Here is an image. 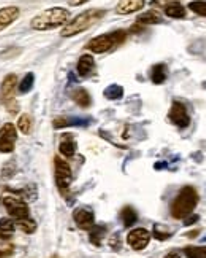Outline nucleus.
<instances>
[{"label":"nucleus","mask_w":206,"mask_h":258,"mask_svg":"<svg viewBox=\"0 0 206 258\" xmlns=\"http://www.w3.org/2000/svg\"><path fill=\"white\" fill-rule=\"evenodd\" d=\"M16 137L18 129L12 123H6L0 127V152L12 153L16 147Z\"/></svg>","instance_id":"obj_7"},{"label":"nucleus","mask_w":206,"mask_h":258,"mask_svg":"<svg viewBox=\"0 0 206 258\" xmlns=\"http://www.w3.org/2000/svg\"><path fill=\"white\" fill-rule=\"evenodd\" d=\"M165 13L170 18H176V20H181V18H186V8L181 4H170L165 7Z\"/></svg>","instance_id":"obj_19"},{"label":"nucleus","mask_w":206,"mask_h":258,"mask_svg":"<svg viewBox=\"0 0 206 258\" xmlns=\"http://www.w3.org/2000/svg\"><path fill=\"white\" fill-rule=\"evenodd\" d=\"M70 20V12L67 8H50L40 15H36L32 20V27L36 31H50L56 29V27H60L64 24H67Z\"/></svg>","instance_id":"obj_1"},{"label":"nucleus","mask_w":206,"mask_h":258,"mask_svg":"<svg viewBox=\"0 0 206 258\" xmlns=\"http://www.w3.org/2000/svg\"><path fill=\"white\" fill-rule=\"evenodd\" d=\"M189 8L196 15L206 16V2H203V0H194L189 4Z\"/></svg>","instance_id":"obj_30"},{"label":"nucleus","mask_w":206,"mask_h":258,"mask_svg":"<svg viewBox=\"0 0 206 258\" xmlns=\"http://www.w3.org/2000/svg\"><path fill=\"white\" fill-rule=\"evenodd\" d=\"M5 253H6V252H2V250H0V256H5Z\"/></svg>","instance_id":"obj_37"},{"label":"nucleus","mask_w":206,"mask_h":258,"mask_svg":"<svg viewBox=\"0 0 206 258\" xmlns=\"http://www.w3.org/2000/svg\"><path fill=\"white\" fill-rule=\"evenodd\" d=\"M4 204H5V207L8 210V214H10L13 218H16V222H18V220L27 218L30 215L29 206H27L24 201H21L20 198H16V196L5 195L4 196Z\"/></svg>","instance_id":"obj_5"},{"label":"nucleus","mask_w":206,"mask_h":258,"mask_svg":"<svg viewBox=\"0 0 206 258\" xmlns=\"http://www.w3.org/2000/svg\"><path fill=\"white\" fill-rule=\"evenodd\" d=\"M54 127L56 129H62V127H68V126H88L89 121L88 119H81V118H67V116H59L54 119Z\"/></svg>","instance_id":"obj_15"},{"label":"nucleus","mask_w":206,"mask_h":258,"mask_svg":"<svg viewBox=\"0 0 206 258\" xmlns=\"http://www.w3.org/2000/svg\"><path fill=\"white\" fill-rule=\"evenodd\" d=\"M73 218H74V222H76V225L82 229H90L94 226V223H96L94 214L88 209H78L76 212H74Z\"/></svg>","instance_id":"obj_12"},{"label":"nucleus","mask_w":206,"mask_h":258,"mask_svg":"<svg viewBox=\"0 0 206 258\" xmlns=\"http://www.w3.org/2000/svg\"><path fill=\"white\" fill-rule=\"evenodd\" d=\"M196 202H198V193L194 187H184L178 198L173 201L172 204V215L174 218H186L187 215H190Z\"/></svg>","instance_id":"obj_3"},{"label":"nucleus","mask_w":206,"mask_h":258,"mask_svg":"<svg viewBox=\"0 0 206 258\" xmlns=\"http://www.w3.org/2000/svg\"><path fill=\"white\" fill-rule=\"evenodd\" d=\"M18 226H20L26 234H32L35 229H36V223L30 217L22 218V220H18Z\"/></svg>","instance_id":"obj_25"},{"label":"nucleus","mask_w":206,"mask_h":258,"mask_svg":"<svg viewBox=\"0 0 206 258\" xmlns=\"http://www.w3.org/2000/svg\"><path fill=\"white\" fill-rule=\"evenodd\" d=\"M172 236V231L165 226H160V225H156L154 226V237L158 239V241H165Z\"/></svg>","instance_id":"obj_29"},{"label":"nucleus","mask_w":206,"mask_h":258,"mask_svg":"<svg viewBox=\"0 0 206 258\" xmlns=\"http://www.w3.org/2000/svg\"><path fill=\"white\" fill-rule=\"evenodd\" d=\"M89 2V0H68V4L73 5V7H78V5H82V4H86Z\"/></svg>","instance_id":"obj_33"},{"label":"nucleus","mask_w":206,"mask_h":258,"mask_svg":"<svg viewBox=\"0 0 206 258\" xmlns=\"http://www.w3.org/2000/svg\"><path fill=\"white\" fill-rule=\"evenodd\" d=\"M170 2L172 4H174V2H178V0H152V5H170Z\"/></svg>","instance_id":"obj_31"},{"label":"nucleus","mask_w":206,"mask_h":258,"mask_svg":"<svg viewBox=\"0 0 206 258\" xmlns=\"http://www.w3.org/2000/svg\"><path fill=\"white\" fill-rule=\"evenodd\" d=\"M168 116H170V121L178 127H187L190 124V116L187 113V108L184 107V104L181 102H173Z\"/></svg>","instance_id":"obj_8"},{"label":"nucleus","mask_w":206,"mask_h":258,"mask_svg":"<svg viewBox=\"0 0 206 258\" xmlns=\"http://www.w3.org/2000/svg\"><path fill=\"white\" fill-rule=\"evenodd\" d=\"M54 163H56V182H58V187L60 188V191L65 193L72 183V168L60 156H56Z\"/></svg>","instance_id":"obj_6"},{"label":"nucleus","mask_w":206,"mask_h":258,"mask_svg":"<svg viewBox=\"0 0 206 258\" xmlns=\"http://www.w3.org/2000/svg\"><path fill=\"white\" fill-rule=\"evenodd\" d=\"M144 5H146V0H120L116 7V12L119 15H130V13L140 12L142 8H144Z\"/></svg>","instance_id":"obj_10"},{"label":"nucleus","mask_w":206,"mask_h":258,"mask_svg":"<svg viewBox=\"0 0 206 258\" xmlns=\"http://www.w3.org/2000/svg\"><path fill=\"white\" fill-rule=\"evenodd\" d=\"M20 8L18 7H5L0 10V31H4L12 23H14L20 18Z\"/></svg>","instance_id":"obj_11"},{"label":"nucleus","mask_w":206,"mask_h":258,"mask_svg":"<svg viewBox=\"0 0 206 258\" xmlns=\"http://www.w3.org/2000/svg\"><path fill=\"white\" fill-rule=\"evenodd\" d=\"M14 231H16V226H14V222L12 218H2V220H0V239L8 241V239L13 237Z\"/></svg>","instance_id":"obj_16"},{"label":"nucleus","mask_w":206,"mask_h":258,"mask_svg":"<svg viewBox=\"0 0 206 258\" xmlns=\"http://www.w3.org/2000/svg\"><path fill=\"white\" fill-rule=\"evenodd\" d=\"M136 21L140 24H158V23H162V16L157 12H146L143 15H140Z\"/></svg>","instance_id":"obj_21"},{"label":"nucleus","mask_w":206,"mask_h":258,"mask_svg":"<svg viewBox=\"0 0 206 258\" xmlns=\"http://www.w3.org/2000/svg\"><path fill=\"white\" fill-rule=\"evenodd\" d=\"M96 69V61L90 54H82L78 61V73L81 77H89Z\"/></svg>","instance_id":"obj_14"},{"label":"nucleus","mask_w":206,"mask_h":258,"mask_svg":"<svg viewBox=\"0 0 206 258\" xmlns=\"http://www.w3.org/2000/svg\"><path fill=\"white\" fill-rule=\"evenodd\" d=\"M34 81H35V77L34 73H27V75L21 80V83L18 85V89H20L21 94H27L29 91L34 88Z\"/></svg>","instance_id":"obj_24"},{"label":"nucleus","mask_w":206,"mask_h":258,"mask_svg":"<svg viewBox=\"0 0 206 258\" xmlns=\"http://www.w3.org/2000/svg\"><path fill=\"white\" fill-rule=\"evenodd\" d=\"M52 258H59V256H52Z\"/></svg>","instance_id":"obj_38"},{"label":"nucleus","mask_w":206,"mask_h":258,"mask_svg":"<svg viewBox=\"0 0 206 258\" xmlns=\"http://www.w3.org/2000/svg\"><path fill=\"white\" fill-rule=\"evenodd\" d=\"M198 218H200L198 215H192V217H189V218H187L184 223H186V225H194V223H196V222H198Z\"/></svg>","instance_id":"obj_32"},{"label":"nucleus","mask_w":206,"mask_h":258,"mask_svg":"<svg viewBox=\"0 0 206 258\" xmlns=\"http://www.w3.org/2000/svg\"><path fill=\"white\" fill-rule=\"evenodd\" d=\"M72 99L74 100V102H76L80 107H89L90 105V96H89V93L86 89H82V88H78V89H74L73 93H72Z\"/></svg>","instance_id":"obj_18"},{"label":"nucleus","mask_w":206,"mask_h":258,"mask_svg":"<svg viewBox=\"0 0 206 258\" xmlns=\"http://www.w3.org/2000/svg\"><path fill=\"white\" fill-rule=\"evenodd\" d=\"M149 239H151V233H149L148 229L136 228V229H134V231L128 233L127 242L130 244V247H132L134 250H143V248L148 247Z\"/></svg>","instance_id":"obj_9"},{"label":"nucleus","mask_w":206,"mask_h":258,"mask_svg":"<svg viewBox=\"0 0 206 258\" xmlns=\"http://www.w3.org/2000/svg\"><path fill=\"white\" fill-rule=\"evenodd\" d=\"M16 91H18V77L14 75V73H12V75L5 77V80L2 83V97L6 100L13 99Z\"/></svg>","instance_id":"obj_13"},{"label":"nucleus","mask_w":206,"mask_h":258,"mask_svg":"<svg viewBox=\"0 0 206 258\" xmlns=\"http://www.w3.org/2000/svg\"><path fill=\"white\" fill-rule=\"evenodd\" d=\"M59 150H60V153L65 155V156H73L74 153H76V142H74L73 139H70V137L67 136V137H65V139L60 142Z\"/></svg>","instance_id":"obj_20"},{"label":"nucleus","mask_w":206,"mask_h":258,"mask_svg":"<svg viewBox=\"0 0 206 258\" xmlns=\"http://www.w3.org/2000/svg\"><path fill=\"white\" fill-rule=\"evenodd\" d=\"M166 77H168V70H166L165 64H157V66L152 67V70H151V80L156 83V85H162V83H165Z\"/></svg>","instance_id":"obj_17"},{"label":"nucleus","mask_w":206,"mask_h":258,"mask_svg":"<svg viewBox=\"0 0 206 258\" xmlns=\"http://www.w3.org/2000/svg\"><path fill=\"white\" fill-rule=\"evenodd\" d=\"M126 40V32L124 31H116L113 34H103L98 35L96 39H92L88 43V48L92 53H106L108 50H111L116 43H120Z\"/></svg>","instance_id":"obj_4"},{"label":"nucleus","mask_w":206,"mask_h":258,"mask_svg":"<svg viewBox=\"0 0 206 258\" xmlns=\"http://www.w3.org/2000/svg\"><path fill=\"white\" fill-rule=\"evenodd\" d=\"M124 96V88L119 85H111L105 89V97L110 100H118Z\"/></svg>","instance_id":"obj_23"},{"label":"nucleus","mask_w":206,"mask_h":258,"mask_svg":"<svg viewBox=\"0 0 206 258\" xmlns=\"http://www.w3.org/2000/svg\"><path fill=\"white\" fill-rule=\"evenodd\" d=\"M18 129L22 134H29L32 131V118L29 115H21L20 121H18Z\"/></svg>","instance_id":"obj_26"},{"label":"nucleus","mask_w":206,"mask_h":258,"mask_svg":"<svg viewBox=\"0 0 206 258\" xmlns=\"http://www.w3.org/2000/svg\"><path fill=\"white\" fill-rule=\"evenodd\" d=\"M103 15H105V10H100V8H92V10L78 15L72 23H68L62 29V37H73L80 32L88 31L92 24H96L98 20H102Z\"/></svg>","instance_id":"obj_2"},{"label":"nucleus","mask_w":206,"mask_h":258,"mask_svg":"<svg viewBox=\"0 0 206 258\" xmlns=\"http://www.w3.org/2000/svg\"><path fill=\"white\" fill-rule=\"evenodd\" d=\"M196 234H198V231H194V233H190V234H187V236H190V237H195Z\"/></svg>","instance_id":"obj_36"},{"label":"nucleus","mask_w":206,"mask_h":258,"mask_svg":"<svg viewBox=\"0 0 206 258\" xmlns=\"http://www.w3.org/2000/svg\"><path fill=\"white\" fill-rule=\"evenodd\" d=\"M105 236V228L103 226H96V228H90V242L94 245H100L102 244V239Z\"/></svg>","instance_id":"obj_27"},{"label":"nucleus","mask_w":206,"mask_h":258,"mask_svg":"<svg viewBox=\"0 0 206 258\" xmlns=\"http://www.w3.org/2000/svg\"><path fill=\"white\" fill-rule=\"evenodd\" d=\"M6 105L10 107V112L12 113H16L18 112V105H16V102H13V100H12V102H6Z\"/></svg>","instance_id":"obj_34"},{"label":"nucleus","mask_w":206,"mask_h":258,"mask_svg":"<svg viewBox=\"0 0 206 258\" xmlns=\"http://www.w3.org/2000/svg\"><path fill=\"white\" fill-rule=\"evenodd\" d=\"M120 217H122V222H124L126 226H132V225H135V222L138 220L136 212H135L132 207H130V206L124 207V210H122V214H120Z\"/></svg>","instance_id":"obj_22"},{"label":"nucleus","mask_w":206,"mask_h":258,"mask_svg":"<svg viewBox=\"0 0 206 258\" xmlns=\"http://www.w3.org/2000/svg\"><path fill=\"white\" fill-rule=\"evenodd\" d=\"M184 252L189 258H206V247H186Z\"/></svg>","instance_id":"obj_28"},{"label":"nucleus","mask_w":206,"mask_h":258,"mask_svg":"<svg viewBox=\"0 0 206 258\" xmlns=\"http://www.w3.org/2000/svg\"><path fill=\"white\" fill-rule=\"evenodd\" d=\"M165 258H181V256H180V255H178L176 252H172V253H168V255H166Z\"/></svg>","instance_id":"obj_35"}]
</instances>
